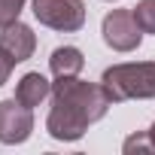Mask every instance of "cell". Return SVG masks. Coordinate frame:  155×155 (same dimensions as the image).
Instances as JSON below:
<instances>
[{
    "mask_svg": "<svg viewBox=\"0 0 155 155\" xmlns=\"http://www.w3.org/2000/svg\"><path fill=\"white\" fill-rule=\"evenodd\" d=\"M49 94H52V82L46 79L43 73H25L18 79V85H15V101L25 104V107H31V110L40 107Z\"/></svg>",
    "mask_w": 155,
    "mask_h": 155,
    "instance_id": "52a82bcc",
    "label": "cell"
},
{
    "mask_svg": "<svg viewBox=\"0 0 155 155\" xmlns=\"http://www.w3.org/2000/svg\"><path fill=\"white\" fill-rule=\"evenodd\" d=\"M15 64H18V61H15L6 49H0V85H6V82H9V73H12Z\"/></svg>",
    "mask_w": 155,
    "mask_h": 155,
    "instance_id": "7c38bea8",
    "label": "cell"
},
{
    "mask_svg": "<svg viewBox=\"0 0 155 155\" xmlns=\"http://www.w3.org/2000/svg\"><path fill=\"white\" fill-rule=\"evenodd\" d=\"M101 34H104V43L116 52H134L143 40V28L137 25L134 18V9H113L104 15V25H101Z\"/></svg>",
    "mask_w": 155,
    "mask_h": 155,
    "instance_id": "277c9868",
    "label": "cell"
},
{
    "mask_svg": "<svg viewBox=\"0 0 155 155\" xmlns=\"http://www.w3.org/2000/svg\"><path fill=\"white\" fill-rule=\"evenodd\" d=\"M31 12L40 25L61 31V34L82 31V25H85V3L82 0H31Z\"/></svg>",
    "mask_w": 155,
    "mask_h": 155,
    "instance_id": "3957f363",
    "label": "cell"
},
{
    "mask_svg": "<svg viewBox=\"0 0 155 155\" xmlns=\"http://www.w3.org/2000/svg\"><path fill=\"white\" fill-rule=\"evenodd\" d=\"M34 131V110L18 104L15 97L0 101V143L3 146H15L25 143Z\"/></svg>",
    "mask_w": 155,
    "mask_h": 155,
    "instance_id": "5b68a950",
    "label": "cell"
},
{
    "mask_svg": "<svg viewBox=\"0 0 155 155\" xmlns=\"http://www.w3.org/2000/svg\"><path fill=\"white\" fill-rule=\"evenodd\" d=\"M122 149H125L128 155H131V152H155V143H152L149 131H143V134H131V137L125 140Z\"/></svg>",
    "mask_w": 155,
    "mask_h": 155,
    "instance_id": "8fae6325",
    "label": "cell"
},
{
    "mask_svg": "<svg viewBox=\"0 0 155 155\" xmlns=\"http://www.w3.org/2000/svg\"><path fill=\"white\" fill-rule=\"evenodd\" d=\"M110 3H113V0H110Z\"/></svg>",
    "mask_w": 155,
    "mask_h": 155,
    "instance_id": "5bb4252c",
    "label": "cell"
},
{
    "mask_svg": "<svg viewBox=\"0 0 155 155\" xmlns=\"http://www.w3.org/2000/svg\"><path fill=\"white\" fill-rule=\"evenodd\" d=\"M0 49H6L15 61H28L37 49V37L28 25L21 21H12L6 28H0Z\"/></svg>",
    "mask_w": 155,
    "mask_h": 155,
    "instance_id": "8992f818",
    "label": "cell"
},
{
    "mask_svg": "<svg viewBox=\"0 0 155 155\" xmlns=\"http://www.w3.org/2000/svg\"><path fill=\"white\" fill-rule=\"evenodd\" d=\"M49 67L55 76H79L85 67V58L76 46H58L49 58Z\"/></svg>",
    "mask_w": 155,
    "mask_h": 155,
    "instance_id": "ba28073f",
    "label": "cell"
},
{
    "mask_svg": "<svg viewBox=\"0 0 155 155\" xmlns=\"http://www.w3.org/2000/svg\"><path fill=\"white\" fill-rule=\"evenodd\" d=\"M110 104L113 101L104 85L82 82L76 76H55L46 131H49V137H55L61 143H73L88 131V125H94L107 116Z\"/></svg>",
    "mask_w": 155,
    "mask_h": 155,
    "instance_id": "6da1fadb",
    "label": "cell"
},
{
    "mask_svg": "<svg viewBox=\"0 0 155 155\" xmlns=\"http://www.w3.org/2000/svg\"><path fill=\"white\" fill-rule=\"evenodd\" d=\"M134 18L143 28V34H155V0H140L134 6Z\"/></svg>",
    "mask_w": 155,
    "mask_h": 155,
    "instance_id": "9c48e42d",
    "label": "cell"
},
{
    "mask_svg": "<svg viewBox=\"0 0 155 155\" xmlns=\"http://www.w3.org/2000/svg\"><path fill=\"white\" fill-rule=\"evenodd\" d=\"M101 85L107 88L113 104L122 101H149L155 97V61H131L113 64L104 70Z\"/></svg>",
    "mask_w": 155,
    "mask_h": 155,
    "instance_id": "7a4b0ae2",
    "label": "cell"
},
{
    "mask_svg": "<svg viewBox=\"0 0 155 155\" xmlns=\"http://www.w3.org/2000/svg\"><path fill=\"white\" fill-rule=\"evenodd\" d=\"M25 3H28V0H0V28H6V25L18 21Z\"/></svg>",
    "mask_w": 155,
    "mask_h": 155,
    "instance_id": "30bf717a",
    "label": "cell"
},
{
    "mask_svg": "<svg viewBox=\"0 0 155 155\" xmlns=\"http://www.w3.org/2000/svg\"><path fill=\"white\" fill-rule=\"evenodd\" d=\"M149 137H152V143H155V122H152V128H149Z\"/></svg>",
    "mask_w": 155,
    "mask_h": 155,
    "instance_id": "4fadbf2b",
    "label": "cell"
}]
</instances>
